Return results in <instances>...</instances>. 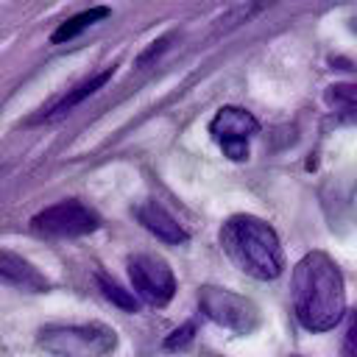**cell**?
I'll use <instances>...</instances> for the list:
<instances>
[{"mask_svg": "<svg viewBox=\"0 0 357 357\" xmlns=\"http://www.w3.org/2000/svg\"><path fill=\"white\" fill-rule=\"evenodd\" d=\"M42 351L53 357H109L117 349V332L106 324H59L36 335Z\"/></svg>", "mask_w": 357, "mask_h": 357, "instance_id": "cell-3", "label": "cell"}, {"mask_svg": "<svg viewBox=\"0 0 357 357\" xmlns=\"http://www.w3.org/2000/svg\"><path fill=\"white\" fill-rule=\"evenodd\" d=\"M112 78V67L109 70H103V73H95L92 78H86L84 84H78V86H73L61 100H56L45 114H42V120H59V117H64V114H70L81 100H86L89 95H95L106 81Z\"/></svg>", "mask_w": 357, "mask_h": 357, "instance_id": "cell-10", "label": "cell"}, {"mask_svg": "<svg viewBox=\"0 0 357 357\" xmlns=\"http://www.w3.org/2000/svg\"><path fill=\"white\" fill-rule=\"evenodd\" d=\"M95 279H98V287H100V293L114 304V307H120V310H126V312H137L139 310V301L128 293V290H123L106 271H98L95 273Z\"/></svg>", "mask_w": 357, "mask_h": 357, "instance_id": "cell-12", "label": "cell"}, {"mask_svg": "<svg viewBox=\"0 0 357 357\" xmlns=\"http://www.w3.org/2000/svg\"><path fill=\"white\" fill-rule=\"evenodd\" d=\"M192 335H195V324H192V321H190V324H181L173 335H167L165 349H167V351H181L184 346H190V343H192Z\"/></svg>", "mask_w": 357, "mask_h": 357, "instance_id": "cell-13", "label": "cell"}, {"mask_svg": "<svg viewBox=\"0 0 357 357\" xmlns=\"http://www.w3.org/2000/svg\"><path fill=\"white\" fill-rule=\"evenodd\" d=\"M223 254L254 279H276L284 265L276 229L254 215H231L220 229Z\"/></svg>", "mask_w": 357, "mask_h": 357, "instance_id": "cell-2", "label": "cell"}, {"mask_svg": "<svg viewBox=\"0 0 357 357\" xmlns=\"http://www.w3.org/2000/svg\"><path fill=\"white\" fill-rule=\"evenodd\" d=\"M137 220H139L151 234H156L162 243H170V245L184 243V240L190 237V234L184 231V226L176 223V218H173L167 209H162L159 204H153V201H145V204L137 206Z\"/></svg>", "mask_w": 357, "mask_h": 357, "instance_id": "cell-8", "label": "cell"}, {"mask_svg": "<svg viewBox=\"0 0 357 357\" xmlns=\"http://www.w3.org/2000/svg\"><path fill=\"white\" fill-rule=\"evenodd\" d=\"M296 318L310 332H329L346 315V284L337 262L324 251H310L290 279Z\"/></svg>", "mask_w": 357, "mask_h": 357, "instance_id": "cell-1", "label": "cell"}, {"mask_svg": "<svg viewBox=\"0 0 357 357\" xmlns=\"http://www.w3.org/2000/svg\"><path fill=\"white\" fill-rule=\"evenodd\" d=\"M98 226H100L98 212L78 198H64L31 218V229L42 237H84Z\"/></svg>", "mask_w": 357, "mask_h": 357, "instance_id": "cell-6", "label": "cell"}, {"mask_svg": "<svg viewBox=\"0 0 357 357\" xmlns=\"http://www.w3.org/2000/svg\"><path fill=\"white\" fill-rule=\"evenodd\" d=\"M126 268H128V279H131L139 301H145L148 307H167L173 301L176 276L162 257H156L151 251H137L128 257Z\"/></svg>", "mask_w": 357, "mask_h": 357, "instance_id": "cell-5", "label": "cell"}, {"mask_svg": "<svg viewBox=\"0 0 357 357\" xmlns=\"http://www.w3.org/2000/svg\"><path fill=\"white\" fill-rule=\"evenodd\" d=\"M259 131V123L251 112L240 106H223L209 123L212 139L220 145L223 156L231 162H245L248 159V139Z\"/></svg>", "mask_w": 357, "mask_h": 357, "instance_id": "cell-7", "label": "cell"}, {"mask_svg": "<svg viewBox=\"0 0 357 357\" xmlns=\"http://www.w3.org/2000/svg\"><path fill=\"white\" fill-rule=\"evenodd\" d=\"M343 357H357V307L349 312L346 321V335H343Z\"/></svg>", "mask_w": 357, "mask_h": 357, "instance_id": "cell-14", "label": "cell"}, {"mask_svg": "<svg viewBox=\"0 0 357 357\" xmlns=\"http://www.w3.org/2000/svg\"><path fill=\"white\" fill-rule=\"evenodd\" d=\"M198 304H201V312L209 321H215L218 326H223V329H229L234 335H251L259 326L257 304L251 298L234 293V290L206 284L198 293Z\"/></svg>", "mask_w": 357, "mask_h": 357, "instance_id": "cell-4", "label": "cell"}, {"mask_svg": "<svg viewBox=\"0 0 357 357\" xmlns=\"http://www.w3.org/2000/svg\"><path fill=\"white\" fill-rule=\"evenodd\" d=\"M0 282L25 290H47V279L28 259H22L8 248H0Z\"/></svg>", "mask_w": 357, "mask_h": 357, "instance_id": "cell-9", "label": "cell"}, {"mask_svg": "<svg viewBox=\"0 0 357 357\" xmlns=\"http://www.w3.org/2000/svg\"><path fill=\"white\" fill-rule=\"evenodd\" d=\"M103 17H109V8L106 6H95V8H86V11H81V14H75V17H70V20H64L53 33H50V42L53 45H61V42H70V39H75L78 33H84L89 25H95V22H100Z\"/></svg>", "mask_w": 357, "mask_h": 357, "instance_id": "cell-11", "label": "cell"}]
</instances>
